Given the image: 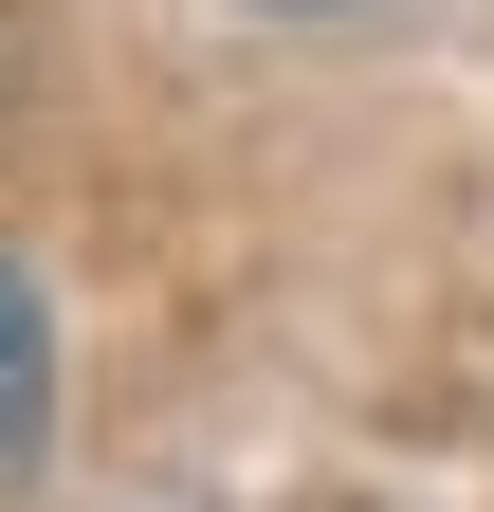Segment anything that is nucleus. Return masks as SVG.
Here are the masks:
<instances>
[{"label": "nucleus", "mask_w": 494, "mask_h": 512, "mask_svg": "<svg viewBox=\"0 0 494 512\" xmlns=\"http://www.w3.org/2000/svg\"><path fill=\"white\" fill-rule=\"evenodd\" d=\"M55 439V330H37V275H0V476H37Z\"/></svg>", "instance_id": "f257e3e1"}]
</instances>
